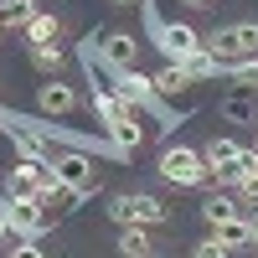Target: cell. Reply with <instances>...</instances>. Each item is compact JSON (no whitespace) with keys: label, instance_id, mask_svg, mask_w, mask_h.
<instances>
[{"label":"cell","instance_id":"cell-1","mask_svg":"<svg viewBox=\"0 0 258 258\" xmlns=\"http://www.w3.org/2000/svg\"><path fill=\"white\" fill-rule=\"evenodd\" d=\"M207 52L222 62H248L258 57V21H238V26H222V31H212L207 36Z\"/></svg>","mask_w":258,"mask_h":258},{"label":"cell","instance_id":"cell-2","mask_svg":"<svg viewBox=\"0 0 258 258\" xmlns=\"http://www.w3.org/2000/svg\"><path fill=\"white\" fill-rule=\"evenodd\" d=\"M160 176H165L170 186H207V181H212V165H207L202 150L170 145V150H160Z\"/></svg>","mask_w":258,"mask_h":258},{"label":"cell","instance_id":"cell-3","mask_svg":"<svg viewBox=\"0 0 258 258\" xmlns=\"http://www.w3.org/2000/svg\"><path fill=\"white\" fill-rule=\"evenodd\" d=\"M109 217H114L119 227H160L170 212H165V202H160V197H150V191H135V197L124 191V197H114V202H109Z\"/></svg>","mask_w":258,"mask_h":258},{"label":"cell","instance_id":"cell-4","mask_svg":"<svg viewBox=\"0 0 258 258\" xmlns=\"http://www.w3.org/2000/svg\"><path fill=\"white\" fill-rule=\"evenodd\" d=\"M88 57H98L109 73H129L140 68V41L129 31H103V41H88Z\"/></svg>","mask_w":258,"mask_h":258},{"label":"cell","instance_id":"cell-5","mask_svg":"<svg viewBox=\"0 0 258 258\" xmlns=\"http://www.w3.org/2000/svg\"><path fill=\"white\" fill-rule=\"evenodd\" d=\"M47 222H52V217H47V207H41L36 197H11V207H6V227L16 232V238H36Z\"/></svg>","mask_w":258,"mask_h":258},{"label":"cell","instance_id":"cell-6","mask_svg":"<svg viewBox=\"0 0 258 258\" xmlns=\"http://www.w3.org/2000/svg\"><path fill=\"white\" fill-rule=\"evenodd\" d=\"M52 170L62 176V186H78L83 197H93L98 191V170L88 155H78V150H68V155H52Z\"/></svg>","mask_w":258,"mask_h":258},{"label":"cell","instance_id":"cell-7","mask_svg":"<svg viewBox=\"0 0 258 258\" xmlns=\"http://www.w3.org/2000/svg\"><path fill=\"white\" fill-rule=\"evenodd\" d=\"M155 47L165 52V62H181L186 52H197V47H202V36L191 31L186 21H160V26H155Z\"/></svg>","mask_w":258,"mask_h":258},{"label":"cell","instance_id":"cell-8","mask_svg":"<svg viewBox=\"0 0 258 258\" xmlns=\"http://www.w3.org/2000/svg\"><path fill=\"white\" fill-rule=\"evenodd\" d=\"M114 88L135 103V109H155L160 93H155V78H145L140 68H129V73H114Z\"/></svg>","mask_w":258,"mask_h":258},{"label":"cell","instance_id":"cell-9","mask_svg":"<svg viewBox=\"0 0 258 258\" xmlns=\"http://www.w3.org/2000/svg\"><path fill=\"white\" fill-rule=\"evenodd\" d=\"M73 103H78V93L52 78V83H41V93H36V114H73Z\"/></svg>","mask_w":258,"mask_h":258},{"label":"cell","instance_id":"cell-10","mask_svg":"<svg viewBox=\"0 0 258 258\" xmlns=\"http://www.w3.org/2000/svg\"><path fill=\"white\" fill-rule=\"evenodd\" d=\"M176 68H181L191 83H207V78H217V73H222V62L212 57V52H207V41H202V47H197V52H186V57L176 62Z\"/></svg>","mask_w":258,"mask_h":258},{"label":"cell","instance_id":"cell-11","mask_svg":"<svg viewBox=\"0 0 258 258\" xmlns=\"http://www.w3.org/2000/svg\"><path fill=\"white\" fill-rule=\"evenodd\" d=\"M222 119H232V124H253V129H258V103L238 88V93H227V98H222Z\"/></svg>","mask_w":258,"mask_h":258},{"label":"cell","instance_id":"cell-12","mask_svg":"<svg viewBox=\"0 0 258 258\" xmlns=\"http://www.w3.org/2000/svg\"><path fill=\"white\" fill-rule=\"evenodd\" d=\"M31 16H36V0H0V26L26 31V26H31Z\"/></svg>","mask_w":258,"mask_h":258},{"label":"cell","instance_id":"cell-13","mask_svg":"<svg viewBox=\"0 0 258 258\" xmlns=\"http://www.w3.org/2000/svg\"><path fill=\"white\" fill-rule=\"evenodd\" d=\"M186 88H191V78L176 68V62H165V68L155 73V93H160V98H181Z\"/></svg>","mask_w":258,"mask_h":258},{"label":"cell","instance_id":"cell-14","mask_svg":"<svg viewBox=\"0 0 258 258\" xmlns=\"http://www.w3.org/2000/svg\"><path fill=\"white\" fill-rule=\"evenodd\" d=\"M119 253H124V258H150V253H155L150 227H124V232H119Z\"/></svg>","mask_w":258,"mask_h":258},{"label":"cell","instance_id":"cell-15","mask_svg":"<svg viewBox=\"0 0 258 258\" xmlns=\"http://www.w3.org/2000/svg\"><path fill=\"white\" fill-rule=\"evenodd\" d=\"M11 135H16V155H21V160H52L36 129H16V119H11Z\"/></svg>","mask_w":258,"mask_h":258},{"label":"cell","instance_id":"cell-16","mask_svg":"<svg viewBox=\"0 0 258 258\" xmlns=\"http://www.w3.org/2000/svg\"><path fill=\"white\" fill-rule=\"evenodd\" d=\"M202 217H207L212 227H217V222H227V217H243V207L232 202V197H222V191H212V197L202 202Z\"/></svg>","mask_w":258,"mask_h":258},{"label":"cell","instance_id":"cell-17","mask_svg":"<svg viewBox=\"0 0 258 258\" xmlns=\"http://www.w3.org/2000/svg\"><path fill=\"white\" fill-rule=\"evenodd\" d=\"M222 73L232 78V88H243V93H253V88H258V57H248V62H227Z\"/></svg>","mask_w":258,"mask_h":258},{"label":"cell","instance_id":"cell-18","mask_svg":"<svg viewBox=\"0 0 258 258\" xmlns=\"http://www.w3.org/2000/svg\"><path fill=\"white\" fill-rule=\"evenodd\" d=\"M238 140H227V135H217V140H212L207 150H202V155H207V165H232V160H238Z\"/></svg>","mask_w":258,"mask_h":258},{"label":"cell","instance_id":"cell-19","mask_svg":"<svg viewBox=\"0 0 258 258\" xmlns=\"http://www.w3.org/2000/svg\"><path fill=\"white\" fill-rule=\"evenodd\" d=\"M212 232H217V238H222L227 248H243V243H253V238H248V217H227V222H217Z\"/></svg>","mask_w":258,"mask_h":258},{"label":"cell","instance_id":"cell-20","mask_svg":"<svg viewBox=\"0 0 258 258\" xmlns=\"http://www.w3.org/2000/svg\"><path fill=\"white\" fill-rule=\"evenodd\" d=\"M57 36V16H31V26H26V41H31V47H47V41Z\"/></svg>","mask_w":258,"mask_h":258},{"label":"cell","instance_id":"cell-21","mask_svg":"<svg viewBox=\"0 0 258 258\" xmlns=\"http://www.w3.org/2000/svg\"><path fill=\"white\" fill-rule=\"evenodd\" d=\"M31 62H36L41 73L57 78V68H62V47H57V41H47V47H31Z\"/></svg>","mask_w":258,"mask_h":258},{"label":"cell","instance_id":"cell-22","mask_svg":"<svg viewBox=\"0 0 258 258\" xmlns=\"http://www.w3.org/2000/svg\"><path fill=\"white\" fill-rule=\"evenodd\" d=\"M191 258H232V248L217 238V232H212V238H202V243H197V253H191Z\"/></svg>","mask_w":258,"mask_h":258},{"label":"cell","instance_id":"cell-23","mask_svg":"<svg viewBox=\"0 0 258 258\" xmlns=\"http://www.w3.org/2000/svg\"><path fill=\"white\" fill-rule=\"evenodd\" d=\"M6 258H41V248H36V238H21V243L6 253Z\"/></svg>","mask_w":258,"mask_h":258},{"label":"cell","instance_id":"cell-24","mask_svg":"<svg viewBox=\"0 0 258 258\" xmlns=\"http://www.w3.org/2000/svg\"><path fill=\"white\" fill-rule=\"evenodd\" d=\"M248 238L258 243V212H248Z\"/></svg>","mask_w":258,"mask_h":258},{"label":"cell","instance_id":"cell-25","mask_svg":"<svg viewBox=\"0 0 258 258\" xmlns=\"http://www.w3.org/2000/svg\"><path fill=\"white\" fill-rule=\"evenodd\" d=\"M114 6H135V0H114Z\"/></svg>","mask_w":258,"mask_h":258},{"label":"cell","instance_id":"cell-26","mask_svg":"<svg viewBox=\"0 0 258 258\" xmlns=\"http://www.w3.org/2000/svg\"><path fill=\"white\" fill-rule=\"evenodd\" d=\"M6 124H11V119H6V114H0V129H6Z\"/></svg>","mask_w":258,"mask_h":258},{"label":"cell","instance_id":"cell-27","mask_svg":"<svg viewBox=\"0 0 258 258\" xmlns=\"http://www.w3.org/2000/svg\"><path fill=\"white\" fill-rule=\"evenodd\" d=\"M0 31H6V26H0Z\"/></svg>","mask_w":258,"mask_h":258},{"label":"cell","instance_id":"cell-28","mask_svg":"<svg viewBox=\"0 0 258 258\" xmlns=\"http://www.w3.org/2000/svg\"><path fill=\"white\" fill-rule=\"evenodd\" d=\"M253 150H258V145H253Z\"/></svg>","mask_w":258,"mask_h":258}]
</instances>
